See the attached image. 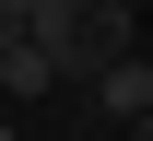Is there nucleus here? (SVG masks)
Here are the masks:
<instances>
[{
	"instance_id": "obj_3",
	"label": "nucleus",
	"mask_w": 153,
	"mask_h": 141,
	"mask_svg": "<svg viewBox=\"0 0 153 141\" xmlns=\"http://www.w3.org/2000/svg\"><path fill=\"white\" fill-rule=\"evenodd\" d=\"M94 106H106L118 129H153V59H141V47H118V59L94 71Z\"/></svg>"
},
{
	"instance_id": "obj_5",
	"label": "nucleus",
	"mask_w": 153,
	"mask_h": 141,
	"mask_svg": "<svg viewBox=\"0 0 153 141\" xmlns=\"http://www.w3.org/2000/svg\"><path fill=\"white\" fill-rule=\"evenodd\" d=\"M0 141H12V118H0Z\"/></svg>"
},
{
	"instance_id": "obj_2",
	"label": "nucleus",
	"mask_w": 153,
	"mask_h": 141,
	"mask_svg": "<svg viewBox=\"0 0 153 141\" xmlns=\"http://www.w3.org/2000/svg\"><path fill=\"white\" fill-rule=\"evenodd\" d=\"M47 82H59V59L36 47V24H24L12 0H0V106H36Z\"/></svg>"
},
{
	"instance_id": "obj_1",
	"label": "nucleus",
	"mask_w": 153,
	"mask_h": 141,
	"mask_svg": "<svg viewBox=\"0 0 153 141\" xmlns=\"http://www.w3.org/2000/svg\"><path fill=\"white\" fill-rule=\"evenodd\" d=\"M24 24H36V47L59 59V82H71V71L94 82V71L118 59V47H130V0H36Z\"/></svg>"
},
{
	"instance_id": "obj_6",
	"label": "nucleus",
	"mask_w": 153,
	"mask_h": 141,
	"mask_svg": "<svg viewBox=\"0 0 153 141\" xmlns=\"http://www.w3.org/2000/svg\"><path fill=\"white\" fill-rule=\"evenodd\" d=\"M141 59H153V47H141Z\"/></svg>"
},
{
	"instance_id": "obj_4",
	"label": "nucleus",
	"mask_w": 153,
	"mask_h": 141,
	"mask_svg": "<svg viewBox=\"0 0 153 141\" xmlns=\"http://www.w3.org/2000/svg\"><path fill=\"white\" fill-rule=\"evenodd\" d=\"M12 12H36V0H12Z\"/></svg>"
}]
</instances>
